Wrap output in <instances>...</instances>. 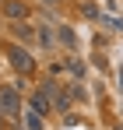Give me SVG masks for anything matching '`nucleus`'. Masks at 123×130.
<instances>
[{
  "mask_svg": "<svg viewBox=\"0 0 123 130\" xmlns=\"http://www.w3.org/2000/svg\"><path fill=\"white\" fill-rule=\"evenodd\" d=\"M70 70H74V74L81 77V74H84V63H81V60H70Z\"/></svg>",
  "mask_w": 123,
  "mask_h": 130,
  "instance_id": "nucleus-9",
  "label": "nucleus"
},
{
  "mask_svg": "<svg viewBox=\"0 0 123 130\" xmlns=\"http://www.w3.org/2000/svg\"><path fill=\"white\" fill-rule=\"evenodd\" d=\"M7 56H11L14 70H21V74H32V70H35V60H32V53H28L25 46H7Z\"/></svg>",
  "mask_w": 123,
  "mask_h": 130,
  "instance_id": "nucleus-2",
  "label": "nucleus"
},
{
  "mask_svg": "<svg viewBox=\"0 0 123 130\" xmlns=\"http://www.w3.org/2000/svg\"><path fill=\"white\" fill-rule=\"evenodd\" d=\"M39 42L53 49V42H56V39H53V32H49V28H39Z\"/></svg>",
  "mask_w": 123,
  "mask_h": 130,
  "instance_id": "nucleus-8",
  "label": "nucleus"
},
{
  "mask_svg": "<svg viewBox=\"0 0 123 130\" xmlns=\"http://www.w3.org/2000/svg\"><path fill=\"white\" fill-rule=\"evenodd\" d=\"M39 4H60V0H39Z\"/></svg>",
  "mask_w": 123,
  "mask_h": 130,
  "instance_id": "nucleus-10",
  "label": "nucleus"
},
{
  "mask_svg": "<svg viewBox=\"0 0 123 130\" xmlns=\"http://www.w3.org/2000/svg\"><path fill=\"white\" fill-rule=\"evenodd\" d=\"M0 4H7V0H0Z\"/></svg>",
  "mask_w": 123,
  "mask_h": 130,
  "instance_id": "nucleus-11",
  "label": "nucleus"
},
{
  "mask_svg": "<svg viewBox=\"0 0 123 130\" xmlns=\"http://www.w3.org/2000/svg\"><path fill=\"white\" fill-rule=\"evenodd\" d=\"M21 120H25V130H42V116H39V112H32V109H25Z\"/></svg>",
  "mask_w": 123,
  "mask_h": 130,
  "instance_id": "nucleus-7",
  "label": "nucleus"
},
{
  "mask_svg": "<svg viewBox=\"0 0 123 130\" xmlns=\"http://www.w3.org/2000/svg\"><path fill=\"white\" fill-rule=\"evenodd\" d=\"M56 35H60V42L67 46V49H74V46H78V35H74V28H70V25H56Z\"/></svg>",
  "mask_w": 123,
  "mask_h": 130,
  "instance_id": "nucleus-5",
  "label": "nucleus"
},
{
  "mask_svg": "<svg viewBox=\"0 0 123 130\" xmlns=\"http://www.w3.org/2000/svg\"><path fill=\"white\" fill-rule=\"evenodd\" d=\"M28 109H32V112H39V116H46L53 106H49V99H46L42 91H35V95H32V102H28Z\"/></svg>",
  "mask_w": 123,
  "mask_h": 130,
  "instance_id": "nucleus-4",
  "label": "nucleus"
},
{
  "mask_svg": "<svg viewBox=\"0 0 123 130\" xmlns=\"http://www.w3.org/2000/svg\"><path fill=\"white\" fill-rule=\"evenodd\" d=\"M0 116H25V106H21V95L11 85H0Z\"/></svg>",
  "mask_w": 123,
  "mask_h": 130,
  "instance_id": "nucleus-1",
  "label": "nucleus"
},
{
  "mask_svg": "<svg viewBox=\"0 0 123 130\" xmlns=\"http://www.w3.org/2000/svg\"><path fill=\"white\" fill-rule=\"evenodd\" d=\"M4 18L21 25L25 18H28V4H25V0H7V4H4Z\"/></svg>",
  "mask_w": 123,
  "mask_h": 130,
  "instance_id": "nucleus-3",
  "label": "nucleus"
},
{
  "mask_svg": "<svg viewBox=\"0 0 123 130\" xmlns=\"http://www.w3.org/2000/svg\"><path fill=\"white\" fill-rule=\"evenodd\" d=\"M11 32L18 35L21 42H32V39H39V32H35L32 25H11Z\"/></svg>",
  "mask_w": 123,
  "mask_h": 130,
  "instance_id": "nucleus-6",
  "label": "nucleus"
}]
</instances>
